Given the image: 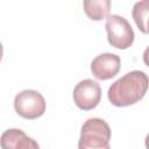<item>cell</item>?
Returning a JSON list of instances; mask_svg holds the SVG:
<instances>
[{"mask_svg": "<svg viewBox=\"0 0 149 149\" xmlns=\"http://www.w3.org/2000/svg\"><path fill=\"white\" fill-rule=\"evenodd\" d=\"M108 43L116 49H128L134 42V30L130 23L120 15L113 14L107 16L106 24Z\"/></svg>", "mask_w": 149, "mask_h": 149, "instance_id": "3", "label": "cell"}, {"mask_svg": "<svg viewBox=\"0 0 149 149\" xmlns=\"http://www.w3.org/2000/svg\"><path fill=\"white\" fill-rule=\"evenodd\" d=\"M148 8H149V0H141L136 2L133 7L132 15L133 19L137 26V28L143 33H148V26H147V16H148Z\"/></svg>", "mask_w": 149, "mask_h": 149, "instance_id": "9", "label": "cell"}, {"mask_svg": "<svg viewBox=\"0 0 149 149\" xmlns=\"http://www.w3.org/2000/svg\"><path fill=\"white\" fill-rule=\"evenodd\" d=\"M148 84V76L143 71H130L109 86L107 92L108 100L116 107L134 105L146 95Z\"/></svg>", "mask_w": 149, "mask_h": 149, "instance_id": "1", "label": "cell"}, {"mask_svg": "<svg viewBox=\"0 0 149 149\" xmlns=\"http://www.w3.org/2000/svg\"><path fill=\"white\" fill-rule=\"evenodd\" d=\"M120 57L111 52L100 54L91 62V71L99 80H108L115 77L120 71Z\"/></svg>", "mask_w": 149, "mask_h": 149, "instance_id": "6", "label": "cell"}, {"mask_svg": "<svg viewBox=\"0 0 149 149\" xmlns=\"http://www.w3.org/2000/svg\"><path fill=\"white\" fill-rule=\"evenodd\" d=\"M14 108L19 116L34 120L42 116L47 108L44 97L35 90H24L14 98Z\"/></svg>", "mask_w": 149, "mask_h": 149, "instance_id": "4", "label": "cell"}, {"mask_svg": "<svg viewBox=\"0 0 149 149\" xmlns=\"http://www.w3.org/2000/svg\"><path fill=\"white\" fill-rule=\"evenodd\" d=\"M2 55H3V48H2V44H1V42H0V61H1V58H2Z\"/></svg>", "mask_w": 149, "mask_h": 149, "instance_id": "10", "label": "cell"}, {"mask_svg": "<svg viewBox=\"0 0 149 149\" xmlns=\"http://www.w3.org/2000/svg\"><path fill=\"white\" fill-rule=\"evenodd\" d=\"M111 128L109 125L100 118L87 119L80 130L78 142L79 149H109Z\"/></svg>", "mask_w": 149, "mask_h": 149, "instance_id": "2", "label": "cell"}, {"mask_svg": "<svg viewBox=\"0 0 149 149\" xmlns=\"http://www.w3.org/2000/svg\"><path fill=\"white\" fill-rule=\"evenodd\" d=\"M101 99V87L93 79H84L73 88V101L83 111H90L98 106Z\"/></svg>", "mask_w": 149, "mask_h": 149, "instance_id": "5", "label": "cell"}, {"mask_svg": "<svg viewBox=\"0 0 149 149\" xmlns=\"http://www.w3.org/2000/svg\"><path fill=\"white\" fill-rule=\"evenodd\" d=\"M2 149H38L40 146L31 137L27 136L23 130L10 128L2 133L0 137Z\"/></svg>", "mask_w": 149, "mask_h": 149, "instance_id": "7", "label": "cell"}, {"mask_svg": "<svg viewBox=\"0 0 149 149\" xmlns=\"http://www.w3.org/2000/svg\"><path fill=\"white\" fill-rule=\"evenodd\" d=\"M84 13L93 21H101L108 16L111 0H83Z\"/></svg>", "mask_w": 149, "mask_h": 149, "instance_id": "8", "label": "cell"}]
</instances>
